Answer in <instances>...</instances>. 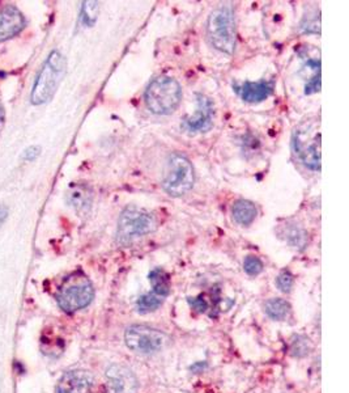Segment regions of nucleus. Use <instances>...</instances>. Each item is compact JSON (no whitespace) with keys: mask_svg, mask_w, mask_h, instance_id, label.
<instances>
[{"mask_svg":"<svg viewBox=\"0 0 349 393\" xmlns=\"http://www.w3.org/2000/svg\"><path fill=\"white\" fill-rule=\"evenodd\" d=\"M197 108L195 113L185 121L188 131H204L211 126L215 114L214 104L203 95H197Z\"/></svg>","mask_w":349,"mask_h":393,"instance_id":"obj_11","label":"nucleus"},{"mask_svg":"<svg viewBox=\"0 0 349 393\" xmlns=\"http://www.w3.org/2000/svg\"><path fill=\"white\" fill-rule=\"evenodd\" d=\"M207 33L212 46L225 54H233L235 49V30L232 9H215L207 23Z\"/></svg>","mask_w":349,"mask_h":393,"instance_id":"obj_4","label":"nucleus"},{"mask_svg":"<svg viewBox=\"0 0 349 393\" xmlns=\"http://www.w3.org/2000/svg\"><path fill=\"white\" fill-rule=\"evenodd\" d=\"M99 4L97 1H85L82 4V11H81V20L85 25L88 27H92L96 20H97V16H99Z\"/></svg>","mask_w":349,"mask_h":393,"instance_id":"obj_21","label":"nucleus"},{"mask_svg":"<svg viewBox=\"0 0 349 393\" xmlns=\"http://www.w3.org/2000/svg\"><path fill=\"white\" fill-rule=\"evenodd\" d=\"M39 151H41V148L38 146L29 147L27 151L24 152V157L27 160H35L37 156L39 155Z\"/></svg>","mask_w":349,"mask_h":393,"instance_id":"obj_26","label":"nucleus"},{"mask_svg":"<svg viewBox=\"0 0 349 393\" xmlns=\"http://www.w3.org/2000/svg\"><path fill=\"white\" fill-rule=\"evenodd\" d=\"M58 393H93V377L82 370L68 371L58 383Z\"/></svg>","mask_w":349,"mask_h":393,"instance_id":"obj_10","label":"nucleus"},{"mask_svg":"<svg viewBox=\"0 0 349 393\" xmlns=\"http://www.w3.org/2000/svg\"><path fill=\"white\" fill-rule=\"evenodd\" d=\"M8 217V209L4 205H0V226L4 223V220Z\"/></svg>","mask_w":349,"mask_h":393,"instance_id":"obj_27","label":"nucleus"},{"mask_svg":"<svg viewBox=\"0 0 349 393\" xmlns=\"http://www.w3.org/2000/svg\"><path fill=\"white\" fill-rule=\"evenodd\" d=\"M94 290L90 279L84 275H72L61 286L56 302L63 311L73 313L85 308L93 301Z\"/></svg>","mask_w":349,"mask_h":393,"instance_id":"obj_5","label":"nucleus"},{"mask_svg":"<svg viewBox=\"0 0 349 393\" xmlns=\"http://www.w3.org/2000/svg\"><path fill=\"white\" fill-rule=\"evenodd\" d=\"M156 229V222L152 217L135 207L125 209L118 220L116 236L122 244H128L134 238L148 235Z\"/></svg>","mask_w":349,"mask_h":393,"instance_id":"obj_6","label":"nucleus"},{"mask_svg":"<svg viewBox=\"0 0 349 393\" xmlns=\"http://www.w3.org/2000/svg\"><path fill=\"white\" fill-rule=\"evenodd\" d=\"M25 25V18L15 6L0 8V41L16 36Z\"/></svg>","mask_w":349,"mask_h":393,"instance_id":"obj_12","label":"nucleus"},{"mask_svg":"<svg viewBox=\"0 0 349 393\" xmlns=\"http://www.w3.org/2000/svg\"><path fill=\"white\" fill-rule=\"evenodd\" d=\"M281 236H286L288 244H290L292 247L300 248L302 249L307 243V234L304 229L295 224H290L284 227L281 231Z\"/></svg>","mask_w":349,"mask_h":393,"instance_id":"obj_18","label":"nucleus"},{"mask_svg":"<svg viewBox=\"0 0 349 393\" xmlns=\"http://www.w3.org/2000/svg\"><path fill=\"white\" fill-rule=\"evenodd\" d=\"M295 154L301 157L302 163L310 169L321 168V134H310L309 130H298L295 134Z\"/></svg>","mask_w":349,"mask_h":393,"instance_id":"obj_8","label":"nucleus"},{"mask_svg":"<svg viewBox=\"0 0 349 393\" xmlns=\"http://www.w3.org/2000/svg\"><path fill=\"white\" fill-rule=\"evenodd\" d=\"M4 119H6V111H4L3 104L0 102V131H1V128L4 126Z\"/></svg>","mask_w":349,"mask_h":393,"instance_id":"obj_28","label":"nucleus"},{"mask_svg":"<svg viewBox=\"0 0 349 393\" xmlns=\"http://www.w3.org/2000/svg\"><path fill=\"white\" fill-rule=\"evenodd\" d=\"M93 201V193L84 183H75L67 192V202L76 211H88Z\"/></svg>","mask_w":349,"mask_h":393,"instance_id":"obj_14","label":"nucleus"},{"mask_svg":"<svg viewBox=\"0 0 349 393\" xmlns=\"http://www.w3.org/2000/svg\"><path fill=\"white\" fill-rule=\"evenodd\" d=\"M293 284H295L293 275L290 274V272H288V270L281 272L276 279V284L283 293H289L293 287Z\"/></svg>","mask_w":349,"mask_h":393,"instance_id":"obj_23","label":"nucleus"},{"mask_svg":"<svg viewBox=\"0 0 349 393\" xmlns=\"http://www.w3.org/2000/svg\"><path fill=\"white\" fill-rule=\"evenodd\" d=\"M127 348L135 353L149 354L156 353L166 344V336L160 330L145 325H131L125 333Z\"/></svg>","mask_w":349,"mask_h":393,"instance_id":"obj_7","label":"nucleus"},{"mask_svg":"<svg viewBox=\"0 0 349 393\" xmlns=\"http://www.w3.org/2000/svg\"><path fill=\"white\" fill-rule=\"evenodd\" d=\"M195 183V174L186 156L173 154L166 160L162 174L164 191L171 197H180L190 192Z\"/></svg>","mask_w":349,"mask_h":393,"instance_id":"obj_3","label":"nucleus"},{"mask_svg":"<svg viewBox=\"0 0 349 393\" xmlns=\"http://www.w3.org/2000/svg\"><path fill=\"white\" fill-rule=\"evenodd\" d=\"M180 100L182 88L176 79L169 76L156 78L144 93L147 108L157 116L171 114L178 108Z\"/></svg>","mask_w":349,"mask_h":393,"instance_id":"obj_1","label":"nucleus"},{"mask_svg":"<svg viewBox=\"0 0 349 393\" xmlns=\"http://www.w3.org/2000/svg\"><path fill=\"white\" fill-rule=\"evenodd\" d=\"M263 267H264L263 262L260 261L258 257L247 256L245 258V261H243V269L251 277L259 275L263 272Z\"/></svg>","mask_w":349,"mask_h":393,"instance_id":"obj_22","label":"nucleus"},{"mask_svg":"<svg viewBox=\"0 0 349 393\" xmlns=\"http://www.w3.org/2000/svg\"><path fill=\"white\" fill-rule=\"evenodd\" d=\"M162 303H164V298L161 296L153 293L144 294L143 296H140L136 302V311L142 315L149 313L159 310Z\"/></svg>","mask_w":349,"mask_h":393,"instance_id":"obj_19","label":"nucleus"},{"mask_svg":"<svg viewBox=\"0 0 349 393\" xmlns=\"http://www.w3.org/2000/svg\"><path fill=\"white\" fill-rule=\"evenodd\" d=\"M319 90H321V73L313 76L309 80V83L305 85V93L306 95H312V93H315V92H319Z\"/></svg>","mask_w":349,"mask_h":393,"instance_id":"obj_24","label":"nucleus"},{"mask_svg":"<svg viewBox=\"0 0 349 393\" xmlns=\"http://www.w3.org/2000/svg\"><path fill=\"white\" fill-rule=\"evenodd\" d=\"M274 91V83L245 82L242 85H235V92L241 96V99L246 102H260L264 101Z\"/></svg>","mask_w":349,"mask_h":393,"instance_id":"obj_13","label":"nucleus"},{"mask_svg":"<svg viewBox=\"0 0 349 393\" xmlns=\"http://www.w3.org/2000/svg\"><path fill=\"white\" fill-rule=\"evenodd\" d=\"M149 282L152 284V293L166 298L171 294V282L169 275L162 270L161 267H156L149 273Z\"/></svg>","mask_w":349,"mask_h":393,"instance_id":"obj_16","label":"nucleus"},{"mask_svg":"<svg viewBox=\"0 0 349 393\" xmlns=\"http://www.w3.org/2000/svg\"><path fill=\"white\" fill-rule=\"evenodd\" d=\"M139 388L137 377L123 365L113 363L106 370V393H136Z\"/></svg>","mask_w":349,"mask_h":393,"instance_id":"obj_9","label":"nucleus"},{"mask_svg":"<svg viewBox=\"0 0 349 393\" xmlns=\"http://www.w3.org/2000/svg\"><path fill=\"white\" fill-rule=\"evenodd\" d=\"M66 67H67L66 58L59 52L54 50L49 55L41 73L37 78L33 91L30 95L32 104L35 105L45 104L54 96L55 91L58 90L59 84L62 82Z\"/></svg>","mask_w":349,"mask_h":393,"instance_id":"obj_2","label":"nucleus"},{"mask_svg":"<svg viewBox=\"0 0 349 393\" xmlns=\"http://www.w3.org/2000/svg\"><path fill=\"white\" fill-rule=\"evenodd\" d=\"M310 350H312V342L307 337L295 336V339H292L290 351H292L293 357H306L310 353Z\"/></svg>","mask_w":349,"mask_h":393,"instance_id":"obj_20","label":"nucleus"},{"mask_svg":"<svg viewBox=\"0 0 349 393\" xmlns=\"http://www.w3.org/2000/svg\"><path fill=\"white\" fill-rule=\"evenodd\" d=\"M233 218L241 226H250L258 215L255 205L246 200L235 202L232 209Z\"/></svg>","mask_w":349,"mask_h":393,"instance_id":"obj_15","label":"nucleus"},{"mask_svg":"<svg viewBox=\"0 0 349 393\" xmlns=\"http://www.w3.org/2000/svg\"><path fill=\"white\" fill-rule=\"evenodd\" d=\"M264 311L272 320L281 321L287 319L288 315L290 312V306L284 299L274 298V299H269V302L266 303Z\"/></svg>","mask_w":349,"mask_h":393,"instance_id":"obj_17","label":"nucleus"},{"mask_svg":"<svg viewBox=\"0 0 349 393\" xmlns=\"http://www.w3.org/2000/svg\"><path fill=\"white\" fill-rule=\"evenodd\" d=\"M188 303L190 306L197 310V312H206L208 310V303H207L206 299L203 296H199V298H188Z\"/></svg>","mask_w":349,"mask_h":393,"instance_id":"obj_25","label":"nucleus"}]
</instances>
